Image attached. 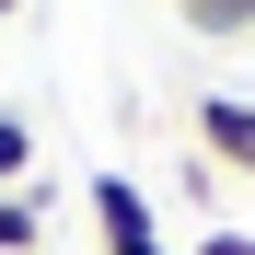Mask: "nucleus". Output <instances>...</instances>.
I'll return each mask as SVG.
<instances>
[{
  "label": "nucleus",
  "instance_id": "7",
  "mask_svg": "<svg viewBox=\"0 0 255 255\" xmlns=\"http://www.w3.org/2000/svg\"><path fill=\"white\" fill-rule=\"evenodd\" d=\"M0 197H12V186H0Z\"/></svg>",
  "mask_w": 255,
  "mask_h": 255
},
{
  "label": "nucleus",
  "instance_id": "2",
  "mask_svg": "<svg viewBox=\"0 0 255 255\" xmlns=\"http://www.w3.org/2000/svg\"><path fill=\"white\" fill-rule=\"evenodd\" d=\"M197 139H209V162L255 174V105H244V93H197Z\"/></svg>",
  "mask_w": 255,
  "mask_h": 255
},
{
  "label": "nucleus",
  "instance_id": "1",
  "mask_svg": "<svg viewBox=\"0 0 255 255\" xmlns=\"http://www.w3.org/2000/svg\"><path fill=\"white\" fill-rule=\"evenodd\" d=\"M93 232H105V255H174L162 221H151V197L128 186V174H93Z\"/></svg>",
  "mask_w": 255,
  "mask_h": 255
},
{
  "label": "nucleus",
  "instance_id": "5",
  "mask_svg": "<svg viewBox=\"0 0 255 255\" xmlns=\"http://www.w3.org/2000/svg\"><path fill=\"white\" fill-rule=\"evenodd\" d=\"M197 255H255V232H232V221H221V232H197Z\"/></svg>",
  "mask_w": 255,
  "mask_h": 255
},
{
  "label": "nucleus",
  "instance_id": "3",
  "mask_svg": "<svg viewBox=\"0 0 255 255\" xmlns=\"http://www.w3.org/2000/svg\"><path fill=\"white\" fill-rule=\"evenodd\" d=\"M35 244H47V197L12 186V197H0V255H35Z\"/></svg>",
  "mask_w": 255,
  "mask_h": 255
},
{
  "label": "nucleus",
  "instance_id": "6",
  "mask_svg": "<svg viewBox=\"0 0 255 255\" xmlns=\"http://www.w3.org/2000/svg\"><path fill=\"white\" fill-rule=\"evenodd\" d=\"M0 12H23V0H0Z\"/></svg>",
  "mask_w": 255,
  "mask_h": 255
},
{
  "label": "nucleus",
  "instance_id": "4",
  "mask_svg": "<svg viewBox=\"0 0 255 255\" xmlns=\"http://www.w3.org/2000/svg\"><path fill=\"white\" fill-rule=\"evenodd\" d=\"M23 174H35V128H23V116H0V186H23Z\"/></svg>",
  "mask_w": 255,
  "mask_h": 255
}]
</instances>
